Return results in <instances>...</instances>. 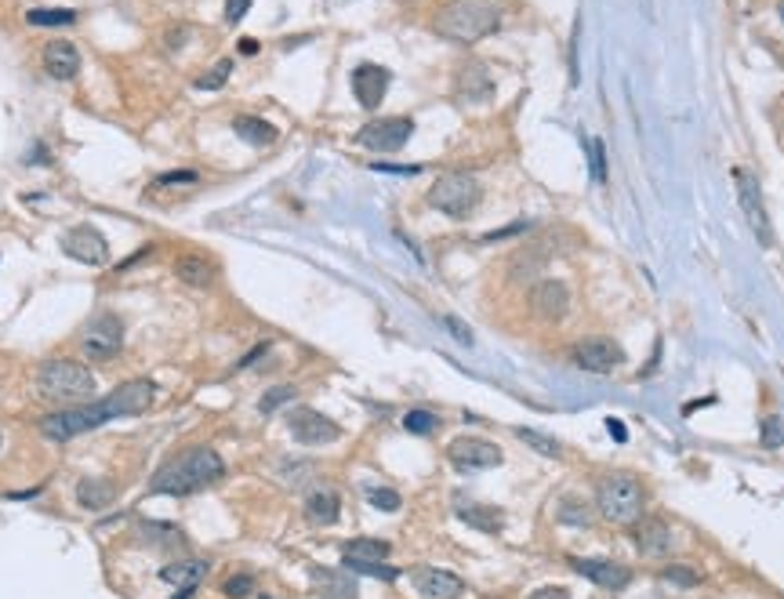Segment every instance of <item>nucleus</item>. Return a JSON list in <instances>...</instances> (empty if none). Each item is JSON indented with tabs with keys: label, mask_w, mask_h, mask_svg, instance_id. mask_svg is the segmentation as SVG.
I'll return each instance as SVG.
<instances>
[{
	"label": "nucleus",
	"mask_w": 784,
	"mask_h": 599,
	"mask_svg": "<svg viewBox=\"0 0 784 599\" xmlns=\"http://www.w3.org/2000/svg\"><path fill=\"white\" fill-rule=\"evenodd\" d=\"M157 396V385L149 378H135V381H124L117 385L106 400H91V403H73L66 411H55V414H44L40 418V436L55 440V443H66L73 436H84L106 421H117V418H131V414H142Z\"/></svg>",
	"instance_id": "1"
},
{
	"label": "nucleus",
	"mask_w": 784,
	"mask_h": 599,
	"mask_svg": "<svg viewBox=\"0 0 784 599\" xmlns=\"http://www.w3.org/2000/svg\"><path fill=\"white\" fill-rule=\"evenodd\" d=\"M222 476H226V462L219 458L215 447H186L182 454L168 458V462L157 469L149 491H153V494L186 498V494H197V491L219 483Z\"/></svg>",
	"instance_id": "2"
},
{
	"label": "nucleus",
	"mask_w": 784,
	"mask_h": 599,
	"mask_svg": "<svg viewBox=\"0 0 784 599\" xmlns=\"http://www.w3.org/2000/svg\"><path fill=\"white\" fill-rule=\"evenodd\" d=\"M502 25V11L491 0H451L436 11L433 29L451 44H476Z\"/></svg>",
	"instance_id": "3"
},
{
	"label": "nucleus",
	"mask_w": 784,
	"mask_h": 599,
	"mask_svg": "<svg viewBox=\"0 0 784 599\" xmlns=\"http://www.w3.org/2000/svg\"><path fill=\"white\" fill-rule=\"evenodd\" d=\"M36 392L51 403H84L95 396V378L84 363L76 360H66V356H55V360H44L36 367Z\"/></svg>",
	"instance_id": "4"
},
{
	"label": "nucleus",
	"mask_w": 784,
	"mask_h": 599,
	"mask_svg": "<svg viewBox=\"0 0 784 599\" xmlns=\"http://www.w3.org/2000/svg\"><path fill=\"white\" fill-rule=\"evenodd\" d=\"M596 505L603 513V520L610 523H621V527H632L643 509H647V491L636 476H625V472H610L606 480H599L596 487Z\"/></svg>",
	"instance_id": "5"
},
{
	"label": "nucleus",
	"mask_w": 784,
	"mask_h": 599,
	"mask_svg": "<svg viewBox=\"0 0 784 599\" xmlns=\"http://www.w3.org/2000/svg\"><path fill=\"white\" fill-rule=\"evenodd\" d=\"M484 200V186L465 171H447L429 189V208L443 211L447 218H469Z\"/></svg>",
	"instance_id": "6"
},
{
	"label": "nucleus",
	"mask_w": 784,
	"mask_h": 599,
	"mask_svg": "<svg viewBox=\"0 0 784 599\" xmlns=\"http://www.w3.org/2000/svg\"><path fill=\"white\" fill-rule=\"evenodd\" d=\"M120 349H124V320L117 312H98L80 330V352H84V360L109 363L113 356H120Z\"/></svg>",
	"instance_id": "7"
},
{
	"label": "nucleus",
	"mask_w": 784,
	"mask_h": 599,
	"mask_svg": "<svg viewBox=\"0 0 784 599\" xmlns=\"http://www.w3.org/2000/svg\"><path fill=\"white\" fill-rule=\"evenodd\" d=\"M414 135V120L411 117H382L371 120L356 131V142L371 153H400Z\"/></svg>",
	"instance_id": "8"
},
{
	"label": "nucleus",
	"mask_w": 784,
	"mask_h": 599,
	"mask_svg": "<svg viewBox=\"0 0 784 599\" xmlns=\"http://www.w3.org/2000/svg\"><path fill=\"white\" fill-rule=\"evenodd\" d=\"M570 360L588 374H614L625 363V349L606 334H592L570 349Z\"/></svg>",
	"instance_id": "9"
},
{
	"label": "nucleus",
	"mask_w": 784,
	"mask_h": 599,
	"mask_svg": "<svg viewBox=\"0 0 784 599\" xmlns=\"http://www.w3.org/2000/svg\"><path fill=\"white\" fill-rule=\"evenodd\" d=\"M734 182H738V200H741V211H745V218H748V226H752V233H756V240H759L763 248H774V226H770V215H767L759 182H756L745 168L734 171Z\"/></svg>",
	"instance_id": "10"
},
{
	"label": "nucleus",
	"mask_w": 784,
	"mask_h": 599,
	"mask_svg": "<svg viewBox=\"0 0 784 599\" xmlns=\"http://www.w3.org/2000/svg\"><path fill=\"white\" fill-rule=\"evenodd\" d=\"M447 458L458 472H480V469H494L502 465V447L484 440V436H458L447 447Z\"/></svg>",
	"instance_id": "11"
},
{
	"label": "nucleus",
	"mask_w": 784,
	"mask_h": 599,
	"mask_svg": "<svg viewBox=\"0 0 784 599\" xmlns=\"http://www.w3.org/2000/svg\"><path fill=\"white\" fill-rule=\"evenodd\" d=\"M287 429H290V436H294L301 447H323V443H334V440L341 436V429H338L327 414H320V411H312V407L290 411V414H287Z\"/></svg>",
	"instance_id": "12"
},
{
	"label": "nucleus",
	"mask_w": 784,
	"mask_h": 599,
	"mask_svg": "<svg viewBox=\"0 0 784 599\" xmlns=\"http://www.w3.org/2000/svg\"><path fill=\"white\" fill-rule=\"evenodd\" d=\"M62 251L80 262V266H106L109 262V240L95 229V226H73L66 237H62Z\"/></svg>",
	"instance_id": "13"
},
{
	"label": "nucleus",
	"mask_w": 784,
	"mask_h": 599,
	"mask_svg": "<svg viewBox=\"0 0 784 599\" xmlns=\"http://www.w3.org/2000/svg\"><path fill=\"white\" fill-rule=\"evenodd\" d=\"M570 567L581 578H588L592 585L610 589V593H621L632 582V571L625 563H614V560H603V556H570Z\"/></svg>",
	"instance_id": "14"
},
{
	"label": "nucleus",
	"mask_w": 784,
	"mask_h": 599,
	"mask_svg": "<svg viewBox=\"0 0 784 599\" xmlns=\"http://www.w3.org/2000/svg\"><path fill=\"white\" fill-rule=\"evenodd\" d=\"M389 80H392V73L385 66H374V62L356 66L352 69V95H356V102L363 109H378L382 98H385V91H389Z\"/></svg>",
	"instance_id": "15"
},
{
	"label": "nucleus",
	"mask_w": 784,
	"mask_h": 599,
	"mask_svg": "<svg viewBox=\"0 0 784 599\" xmlns=\"http://www.w3.org/2000/svg\"><path fill=\"white\" fill-rule=\"evenodd\" d=\"M414 582V593L422 599H458L465 593V582L451 571H440V567H418L411 574Z\"/></svg>",
	"instance_id": "16"
},
{
	"label": "nucleus",
	"mask_w": 784,
	"mask_h": 599,
	"mask_svg": "<svg viewBox=\"0 0 784 599\" xmlns=\"http://www.w3.org/2000/svg\"><path fill=\"white\" fill-rule=\"evenodd\" d=\"M175 277H178L186 288L208 291V288H215V280H219V266H215L208 255H200V251H186V255L175 259Z\"/></svg>",
	"instance_id": "17"
},
{
	"label": "nucleus",
	"mask_w": 784,
	"mask_h": 599,
	"mask_svg": "<svg viewBox=\"0 0 784 599\" xmlns=\"http://www.w3.org/2000/svg\"><path fill=\"white\" fill-rule=\"evenodd\" d=\"M530 309H534L541 320H548V323L563 320L566 309H570V291H566V284H559V280H541V284L530 291Z\"/></svg>",
	"instance_id": "18"
},
{
	"label": "nucleus",
	"mask_w": 784,
	"mask_h": 599,
	"mask_svg": "<svg viewBox=\"0 0 784 599\" xmlns=\"http://www.w3.org/2000/svg\"><path fill=\"white\" fill-rule=\"evenodd\" d=\"M636 545H639V553H643V556H650V560H665V556L672 553V545H676V531H672L665 520L650 516V520H643V523L636 527Z\"/></svg>",
	"instance_id": "19"
},
{
	"label": "nucleus",
	"mask_w": 784,
	"mask_h": 599,
	"mask_svg": "<svg viewBox=\"0 0 784 599\" xmlns=\"http://www.w3.org/2000/svg\"><path fill=\"white\" fill-rule=\"evenodd\" d=\"M44 69H47V76H55V80H73V76L80 73V51H76V44H69V40H51V44L44 47Z\"/></svg>",
	"instance_id": "20"
},
{
	"label": "nucleus",
	"mask_w": 784,
	"mask_h": 599,
	"mask_svg": "<svg viewBox=\"0 0 784 599\" xmlns=\"http://www.w3.org/2000/svg\"><path fill=\"white\" fill-rule=\"evenodd\" d=\"M454 516L480 534H498L505 527V516L494 505H480V502H465V498H454Z\"/></svg>",
	"instance_id": "21"
},
{
	"label": "nucleus",
	"mask_w": 784,
	"mask_h": 599,
	"mask_svg": "<svg viewBox=\"0 0 784 599\" xmlns=\"http://www.w3.org/2000/svg\"><path fill=\"white\" fill-rule=\"evenodd\" d=\"M458 95L465 102H487L494 95V80H491L484 62H469L458 69Z\"/></svg>",
	"instance_id": "22"
},
{
	"label": "nucleus",
	"mask_w": 784,
	"mask_h": 599,
	"mask_svg": "<svg viewBox=\"0 0 784 599\" xmlns=\"http://www.w3.org/2000/svg\"><path fill=\"white\" fill-rule=\"evenodd\" d=\"M389 560V542L382 538H356L341 549V567L345 571H356L363 563H385Z\"/></svg>",
	"instance_id": "23"
},
{
	"label": "nucleus",
	"mask_w": 784,
	"mask_h": 599,
	"mask_svg": "<svg viewBox=\"0 0 784 599\" xmlns=\"http://www.w3.org/2000/svg\"><path fill=\"white\" fill-rule=\"evenodd\" d=\"M76 502L87 513H102V509H109L117 502V487L109 480H102V476H84L76 483Z\"/></svg>",
	"instance_id": "24"
},
{
	"label": "nucleus",
	"mask_w": 784,
	"mask_h": 599,
	"mask_svg": "<svg viewBox=\"0 0 784 599\" xmlns=\"http://www.w3.org/2000/svg\"><path fill=\"white\" fill-rule=\"evenodd\" d=\"M305 516L312 520V523H320V527H331V523H338V516H341V498L334 494V491H312L309 498H305Z\"/></svg>",
	"instance_id": "25"
},
{
	"label": "nucleus",
	"mask_w": 784,
	"mask_h": 599,
	"mask_svg": "<svg viewBox=\"0 0 784 599\" xmlns=\"http://www.w3.org/2000/svg\"><path fill=\"white\" fill-rule=\"evenodd\" d=\"M204 574H208V563H204V560L168 563V567H160V571H157V578H160V582H168V585H178V589H197Z\"/></svg>",
	"instance_id": "26"
},
{
	"label": "nucleus",
	"mask_w": 784,
	"mask_h": 599,
	"mask_svg": "<svg viewBox=\"0 0 784 599\" xmlns=\"http://www.w3.org/2000/svg\"><path fill=\"white\" fill-rule=\"evenodd\" d=\"M233 131H237L248 146H272V142L280 138V131H276L269 120H261V117H237V120H233Z\"/></svg>",
	"instance_id": "27"
},
{
	"label": "nucleus",
	"mask_w": 784,
	"mask_h": 599,
	"mask_svg": "<svg viewBox=\"0 0 784 599\" xmlns=\"http://www.w3.org/2000/svg\"><path fill=\"white\" fill-rule=\"evenodd\" d=\"M25 22H29V25H73V22H76V11H73V7H29V11H25Z\"/></svg>",
	"instance_id": "28"
},
{
	"label": "nucleus",
	"mask_w": 784,
	"mask_h": 599,
	"mask_svg": "<svg viewBox=\"0 0 784 599\" xmlns=\"http://www.w3.org/2000/svg\"><path fill=\"white\" fill-rule=\"evenodd\" d=\"M403 429L414 432V436H429V432L440 429V418H436L433 411H407V414H403Z\"/></svg>",
	"instance_id": "29"
},
{
	"label": "nucleus",
	"mask_w": 784,
	"mask_h": 599,
	"mask_svg": "<svg viewBox=\"0 0 784 599\" xmlns=\"http://www.w3.org/2000/svg\"><path fill=\"white\" fill-rule=\"evenodd\" d=\"M759 447H767V451H781L784 447V425L778 414L763 418V425H759Z\"/></svg>",
	"instance_id": "30"
},
{
	"label": "nucleus",
	"mask_w": 784,
	"mask_h": 599,
	"mask_svg": "<svg viewBox=\"0 0 784 599\" xmlns=\"http://www.w3.org/2000/svg\"><path fill=\"white\" fill-rule=\"evenodd\" d=\"M229 73H233V62H229V58H222V62H215V66H211V73L197 76V80H193V87H200V91H219V87L229 80Z\"/></svg>",
	"instance_id": "31"
},
{
	"label": "nucleus",
	"mask_w": 784,
	"mask_h": 599,
	"mask_svg": "<svg viewBox=\"0 0 784 599\" xmlns=\"http://www.w3.org/2000/svg\"><path fill=\"white\" fill-rule=\"evenodd\" d=\"M294 392H298L294 385H276V389H269V392L259 400V411L265 414V418H269V414H276L283 403H290V400H294Z\"/></svg>",
	"instance_id": "32"
},
{
	"label": "nucleus",
	"mask_w": 784,
	"mask_h": 599,
	"mask_svg": "<svg viewBox=\"0 0 784 599\" xmlns=\"http://www.w3.org/2000/svg\"><path fill=\"white\" fill-rule=\"evenodd\" d=\"M516 436H520L526 447H534L537 454H548V458H555V454H559V443H555L552 436L537 432V429H516Z\"/></svg>",
	"instance_id": "33"
},
{
	"label": "nucleus",
	"mask_w": 784,
	"mask_h": 599,
	"mask_svg": "<svg viewBox=\"0 0 784 599\" xmlns=\"http://www.w3.org/2000/svg\"><path fill=\"white\" fill-rule=\"evenodd\" d=\"M367 502L378 509V513H396L403 505V498L392 491V487H367Z\"/></svg>",
	"instance_id": "34"
},
{
	"label": "nucleus",
	"mask_w": 784,
	"mask_h": 599,
	"mask_svg": "<svg viewBox=\"0 0 784 599\" xmlns=\"http://www.w3.org/2000/svg\"><path fill=\"white\" fill-rule=\"evenodd\" d=\"M661 578H665V582H672V585H683V589H690V585H697V582H701V574H694V571H690V567H683V563L665 567V571H661Z\"/></svg>",
	"instance_id": "35"
},
{
	"label": "nucleus",
	"mask_w": 784,
	"mask_h": 599,
	"mask_svg": "<svg viewBox=\"0 0 784 599\" xmlns=\"http://www.w3.org/2000/svg\"><path fill=\"white\" fill-rule=\"evenodd\" d=\"M222 593L229 599H244L255 593V578L251 574H233V578H226V585H222Z\"/></svg>",
	"instance_id": "36"
},
{
	"label": "nucleus",
	"mask_w": 784,
	"mask_h": 599,
	"mask_svg": "<svg viewBox=\"0 0 784 599\" xmlns=\"http://www.w3.org/2000/svg\"><path fill=\"white\" fill-rule=\"evenodd\" d=\"M588 149H592V178L603 186V182H606V149H603V142H599V138H592V142H588Z\"/></svg>",
	"instance_id": "37"
},
{
	"label": "nucleus",
	"mask_w": 784,
	"mask_h": 599,
	"mask_svg": "<svg viewBox=\"0 0 784 599\" xmlns=\"http://www.w3.org/2000/svg\"><path fill=\"white\" fill-rule=\"evenodd\" d=\"M189 36H193V25H171V29L164 33V47H168V51H182V47L189 44Z\"/></svg>",
	"instance_id": "38"
},
{
	"label": "nucleus",
	"mask_w": 784,
	"mask_h": 599,
	"mask_svg": "<svg viewBox=\"0 0 784 599\" xmlns=\"http://www.w3.org/2000/svg\"><path fill=\"white\" fill-rule=\"evenodd\" d=\"M197 182H200L197 171H171V175H160V178H157V186H164V189H168V186H171V189H175V186H197Z\"/></svg>",
	"instance_id": "39"
},
{
	"label": "nucleus",
	"mask_w": 784,
	"mask_h": 599,
	"mask_svg": "<svg viewBox=\"0 0 784 599\" xmlns=\"http://www.w3.org/2000/svg\"><path fill=\"white\" fill-rule=\"evenodd\" d=\"M251 4H255V0H226V22H229V25H237V22L251 11Z\"/></svg>",
	"instance_id": "40"
},
{
	"label": "nucleus",
	"mask_w": 784,
	"mask_h": 599,
	"mask_svg": "<svg viewBox=\"0 0 784 599\" xmlns=\"http://www.w3.org/2000/svg\"><path fill=\"white\" fill-rule=\"evenodd\" d=\"M443 323L451 327V334H454L458 341H465V345H473V334H469V327H465L462 320H454V316H443Z\"/></svg>",
	"instance_id": "41"
},
{
	"label": "nucleus",
	"mask_w": 784,
	"mask_h": 599,
	"mask_svg": "<svg viewBox=\"0 0 784 599\" xmlns=\"http://www.w3.org/2000/svg\"><path fill=\"white\" fill-rule=\"evenodd\" d=\"M526 599H570V593L563 589V585H545V589H537V593H530Z\"/></svg>",
	"instance_id": "42"
},
{
	"label": "nucleus",
	"mask_w": 784,
	"mask_h": 599,
	"mask_svg": "<svg viewBox=\"0 0 784 599\" xmlns=\"http://www.w3.org/2000/svg\"><path fill=\"white\" fill-rule=\"evenodd\" d=\"M265 352H269V341H261V345H255V349H251V352H248V356H244V360L237 363V371H244V367H251V363H255V360H261Z\"/></svg>",
	"instance_id": "43"
},
{
	"label": "nucleus",
	"mask_w": 784,
	"mask_h": 599,
	"mask_svg": "<svg viewBox=\"0 0 784 599\" xmlns=\"http://www.w3.org/2000/svg\"><path fill=\"white\" fill-rule=\"evenodd\" d=\"M374 171H389V175H418L422 168H396V164H374Z\"/></svg>",
	"instance_id": "44"
},
{
	"label": "nucleus",
	"mask_w": 784,
	"mask_h": 599,
	"mask_svg": "<svg viewBox=\"0 0 784 599\" xmlns=\"http://www.w3.org/2000/svg\"><path fill=\"white\" fill-rule=\"evenodd\" d=\"M606 429H610V436H614V440H628V429H625L617 418H610V421H606Z\"/></svg>",
	"instance_id": "45"
},
{
	"label": "nucleus",
	"mask_w": 784,
	"mask_h": 599,
	"mask_svg": "<svg viewBox=\"0 0 784 599\" xmlns=\"http://www.w3.org/2000/svg\"><path fill=\"white\" fill-rule=\"evenodd\" d=\"M240 51H244V55H255V51H259V40H244Z\"/></svg>",
	"instance_id": "46"
},
{
	"label": "nucleus",
	"mask_w": 784,
	"mask_h": 599,
	"mask_svg": "<svg viewBox=\"0 0 784 599\" xmlns=\"http://www.w3.org/2000/svg\"><path fill=\"white\" fill-rule=\"evenodd\" d=\"M778 11H781V22H784V0H781V4H778Z\"/></svg>",
	"instance_id": "47"
},
{
	"label": "nucleus",
	"mask_w": 784,
	"mask_h": 599,
	"mask_svg": "<svg viewBox=\"0 0 784 599\" xmlns=\"http://www.w3.org/2000/svg\"><path fill=\"white\" fill-rule=\"evenodd\" d=\"M259 599H269V596H259Z\"/></svg>",
	"instance_id": "48"
}]
</instances>
